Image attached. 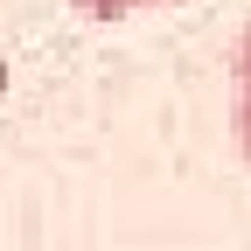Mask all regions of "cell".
<instances>
[{
	"label": "cell",
	"instance_id": "cell-1",
	"mask_svg": "<svg viewBox=\"0 0 251 251\" xmlns=\"http://www.w3.org/2000/svg\"><path fill=\"white\" fill-rule=\"evenodd\" d=\"M70 7L84 21H126V14H140V0H70Z\"/></svg>",
	"mask_w": 251,
	"mask_h": 251
},
{
	"label": "cell",
	"instance_id": "cell-2",
	"mask_svg": "<svg viewBox=\"0 0 251 251\" xmlns=\"http://www.w3.org/2000/svg\"><path fill=\"white\" fill-rule=\"evenodd\" d=\"M230 77H237V91H251V21H244V35L230 42Z\"/></svg>",
	"mask_w": 251,
	"mask_h": 251
},
{
	"label": "cell",
	"instance_id": "cell-3",
	"mask_svg": "<svg viewBox=\"0 0 251 251\" xmlns=\"http://www.w3.org/2000/svg\"><path fill=\"white\" fill-rule=\"evenodd\" d=\"M230 133H237V153L251 161V91H237V112H230Z\"/></svg>",
	"mask_w": 251,
	"mask_h": 251
},
{
	"label": "cell",
	"instance_id": "cell-4",
	"mask_svg": "<svg viewBox=\"0 0 251 251\" xmlns=\"http://www.w3.org/2000/svg\"><path fill=\"white\" fill-rule=\"evenodd\" d=\"M0 91H7V63H0Z\"/></svg>",
	"mask_w": 251,
	"mask_h": 251
},
{
	"label": "cell",
	"instance_id": "cell-5",
	"mask_svg": "<svg viewBox=\"0 0 251 251\" xmlns=\"http://www.w3.org/2000/svg\"><path fill=\"white\" fill-rule=\"evenodd\" d=\"M140 7H153V0H140Z\"/></svg>",
	"mask_w": 251,
	"mask_h": 251
}]
</instances>
